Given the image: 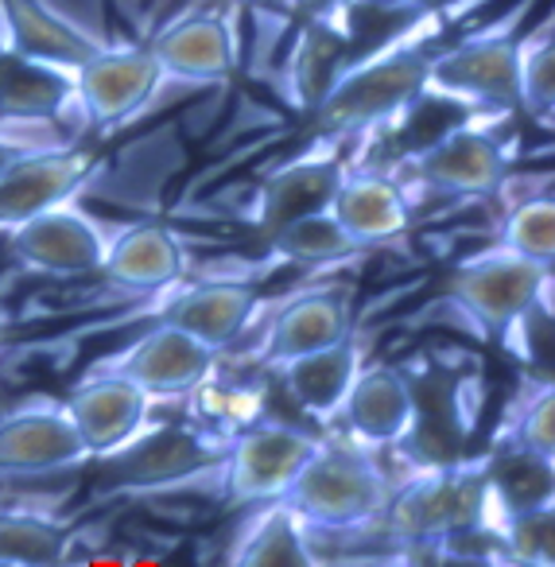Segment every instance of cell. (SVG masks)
<instances>
[{
	"mask_svg": "<svg viewBox=\"0 0 555 567\" xmlns=\"http://www.w3.org/2000/svg\"><path fill=\"white\" fill-rule=\"evenodd\" d=\"M335 420L342 424L346 440L369 451H392L415 420V381L397 362L361 365Z\"/></svg>",
	"mask_w": 555,
	"mask_h": 567,
	"instance_id": "cell-18",
	"label": "cell"
},
{
	"mask_svg": "<svg viewBox=\"0 0 555 567\" xmlns=\"http://www.w3.org/2000/svg\"><path fill=\"white\" fill-rule=\"evenodd\" d=\"M0 121L4 125H63L71 121L74 133L82 136L74 74L0 48Z\"/></svg>",
	"mask_w": 555,
	"mask_h": 567,
	"instance_id": "cell-22",
	"label": "cell"
},
{
	"mask_svg": "<svg viewBox=\"0 0 555 567\" xmlns=\"http://www.w3.org/2000/svg\"><path fill=\"white\" fill-rule=\"evenodd\" d=\"M516 117H528L532 125H555V17L516 35Z\"/></svg>",
	"mask_w": 555,
	"mask_h": 567,
	"instance_id": "cell-28",
	"label": "cell"
},
{
	"mask_svg": "<svg viewBox=\"0 0 555 567\" xmlns=\"http://www.w3.org/2000/svg\"><path fill=\"white\" fill-rule=\"evenodd\" d=\"M439 0H353V9H373V12H420L431 9Z\"/></svg>",
	"mask_w": 555,
	"mask_h": 567,
	"instance_id": "cell-35",
	"label": "cell"
},
{
	"mask_svg": "<svg viewBox=\"0 0 555 567\" xmlns=\"http://www.w3.org/2000/svg\"><path fill=\"white\" fill-rule=\"evenodd\" d=\"M319 440V432L291 424L237 427L222 447V497L229 505H260L284 497Z\"/></svg>",
	"mask_w": 555,
	"mask_h": 567,
	"instance_id": "cell-9",
	"label": "cell"
},
{
	"mask_svg": "<svg viewBox=\"0 0 555 567\" xmlns=\"http://www.w3.org/2000/svg\"><path fill=\"white\" fill-rule=\"evenodd\" d=\"M237 4H257V0H237Z\"/></svg>",
	"mask_w": 555,
	"mask_h": 567,
	"instance_id": "cell-36",
	"label": "cell"
},
{
	"mask_svg": "<svg viewBox=\"0 0 555 567\" xmlns=\"http://www.w3.org/2000/svg\"><path fill=\"white\" fill-rule=\"evenodd\" d=\"M105 43L110 35L74 20L55 0H0V48L24 59L74 74Z\"/></svg>",
	"mask_w": 555,
	"mask_h": 567,
	"instance_id": "cell-17",
	"label": "cell"
},
{
	"mask_svg": "<svg viewBox=\"0 0 555 567\" xmlns=\"http://www.w3.org/2000/svg\"><path fill=\"white\" fill-rule=\"evenodd\" d=\"M350 40L353 35L335 32V28L299 20L296 48H291L288 66H284V86H288L291 105H299L304 113H311L315 105L322 102V94L335 86V79L342 74V66L350 63V55H346Z\"/></svg>",
	"mask_w": 555,
	"mask_h": 567,
	"instance_id": "cell-26",
	"label": "cell"
},
{
	"mask_svg": "<svg viewBox=\"0 0 555 567\" xmlns=\"http://www.w3.org/2000/svg\"><path fill=\"white\" fill-rule=\"evenodd\" d=\"M102 167V152L82 148L79 141L55 144L24 156L0 175V234L28 221L32 214L48 210L55 203L74 198Z\"/></svg>",
	"mask_w": 555,
	"mask_h": 567,
	"instance_id": "cell-15",
	"label": "cell"
},
{
	"mask_svg": "<svg viewBox=\"0 0 555 567\" xmlns=\"http://www.w3.org/2000/svg\"><path fill=\"white\" fill-rule=\"evenodd\" d=\"M218 362H222L218 350L203 347L198 339L183 334L179 327L156 319V327H148L125 350L110 354L97 370L121 373L133 385H141L152 401H160V396L195 393L210 373H218Z\"/></svg>",
	"mask_w": 555,
	"mask_h": 567,
	"instance_id": "cell-12",
	"label": "cell"
},
{
	"mask_svg": "<svg viewBox=\"0 0 555 567\" xmlns=\"http://www.w3.org/2000/svg\"><path fill=\"white\" fill-rule=\"evenodd\" d=\"M501 350L521 365V373L532 378H552L555 365V308H552V284L536 296L532 303H524L513 319L505 323V331L497 334Z\"/></svg>",
	"mask_w": 555,
	"mask_h": 567,
	"instance_id": "cell-31",
	"label": "cell"
},
{
	"mask_svg": "<svg viewBox=\"0 0 555 567\" xmlns=\"http://www.w3.org/2000/svg\"><path fill=\"white\" fill-rule=\"evenodd\" d=\"M66 141H79V136L59 133V125H4L0 121V175L24 156H32V152L55 148V144Z\"/></svg>",
	"mask_w": 555,
	"mask_h": 567,
	"instance_id": "cell-33",
	"label": "cell"
},
{
	"mask_svg": "<svg viewBox=\"0 0 555 567\" xmlns=\"http://www.w3.org/2000/svg\"><path fill=\"white\" fill-rule=\"evenodd\" d=\"M342 144L346 141H335V136H319L311 148L284 159L280 167L265 175L257 203H253V226H257L260 241L276 234L284 221L299 218V214L327 210L342 175L350 172V159L338 152Z\"/></svg>",
	"mask_w": 555,
	"mask_h": 567,
	"instance_id": "cell-13",
	"label": "cell"
},
{
	"mask_svg": "<svg viewBox=\"0 0 555 567\" xmlns=\"http://www.w3.org/2000/svg\"><path fill=\"white\" fill-rule=\"evenodd\" d=\"M501 505L493 494L490 451L420 466L384 502L381 525L404 548H435L474 528H497Z\"/></svg>",
	"mask_w": 555,
	"mask_h": 567,
	"instance_id": "cell-2",
	"label": "cell"
},
{
	"mask_svg": "<svg viewBox=\"0 0 555 567\" xmlns=\"http://www.w3.org/2000/svg\"><path fill=\"white\" fill-rule=\"evenodd\" d=\"M110 226L79 206L74 198L55 203L48 210L32 214L28 221L9 229V257L28 276L48 280H82L97 276L110 252Z\"/></svg>",
	"mask_w": 555,
	"mask_h": 567,
	"instance_id": "cell-7",
	"label": "cell"
},
{
	"mask_svg": "<svg viewBox=\"0 0 555 567\" xmlns=\"http://www.w3.org/2000/svg\"><path fill=\"white\" fill-rule=\"evenodd\" d=\"M299 20L307 24H322V28H335V32L353 35V20H358V9H353V0H284Z\"/></svg>",
	"mask_w": 555,
	"mask_h": 567,
	"instance_id": "cell-34",
	"label": "cell"
},
{
	"mask_svg": "<svg viewBox=\"0 0 555 567\" xmlns=\"http://www.w3.org/2000/svg\"><path fill=\"white\" fill-rule=\"evenodd\" d=\"M191 265L187 241L164 221H136L113 234L105 252L102 280L121 292H160L183 280Z\"/></svg>",
	"mask_w": 555,
	"mask_h": 567,
	"instance_id": "cell-21",
	"label": "cell"
},
{
	"mask_svg": "<svg viewBox=\"0 0 555 567\" xmlns=\"http://www.w3.org/2000/svg\"><path fill=\"white\" fill-rule=\"evenodd\" d=\"M536 0H521L501 20L439 43L423 82V102L459 105L466 113L516 117V35Z\"/></svg>",
	"mask_w": 555,
	"mask_h": 567,
	"instance_id": "cell-4",
	"label": "cell"
},
{
	"mask_svg": "<svg viewBox=\"0 0 555 567\" xmlns=\"http://www.w3.org/2000/svg\"><path fill=\"white\" fill-rule=\"evenodd\" d=\"M497 544L501 564L516 567H552L555 564V502L516 505L497 517Z\"/></svg>",
	"mask_w": 555,
	"mask_h": 567,
	"instance_id": "cell-30",
	"label": "cell"
},
{
	"mask_svg": "<svg viewBox=\"0 0 555 567\" xmlns=\"http://www.w3.org/2000/svg\"><path fill=\"white\" fill-rule=\"evenodd\" d=\"M90 451L63 396L28 393L0 412V482L79 471Z\"/></svg>",
	"mask_w": 555,
	"mask_h": 567,
	"instance_id": "cell-8",
	"label": "cell"
},
{
	"mask_svg": "<svg viewBox=\"0 0 555 567\" xmlns=\"http://www.w3.org/2000/svg\"><path fill=\"white\" fill-rule=\"evenodd\" d=\"M474 0H439L431 9L412 12L400 32L369 48L366 55H350L335 86L322 94L311 117L315 136L335 141H373L392 121L408 117L423 102V82L435 48L443 43L454 17H466Z\"/></svg>",
	"mask_w": 555,
	"mask_h": 567,
	"instance_id": "cell-1",
	"label": "cell"
},
{
	"mask_svg": "<svg viewBox=\"0 0 555 567\" xmlns=\"http://www.w3.org/2000/svg\"><path fill=\"white\" fill-rule=\"evenodd\" d=\"M265 245L273 249V260L280 265H338L350 252H358V245L350 241V234L342 229V221L335 218V210H311L299 218L284 221L276 234L265 237Z\"/></svg>",
	"mask_w": 555,
	"mask_h": 567,
	"instance_id": "cell-29",
	"label": "cell"
},
{
	"mask_svg": "<svg viewBox=\"0 0 555 567\" xmlns=\"http://www.w3.org/2000/svg\"><path fill=\"white\" fill-rule=\"evenodd\" d=\"M260 308V296L249 280H203L179 288L160 311V323L179 327L183 334L198 339L203 347L226 354L245 327L253 323Z\"/></svg>",
	"mask_w": 555,
	"mask_h": 567,
	"instance_id": "cell-20",
	"label": "cell"
},
{
	"mask_svg": "<svg viewBox=\"0 0 555 567\" xmlns=\"http://www.w3.org/2000/svg\"><path fill=\"white\" fill-rule=\"evenodd\" d=\"M0 339H4V327H0Z\"/></svg>",
	"mask_w": 555,
	"mask_h": 567,
	"instance_id": "cell-37",
	"label": "cell"
},
{
	"mask_svg": "<svg viewBox=\"0 0 555 567\" xmlns=\"http://www.w3.org/2000/svg\"><path fill=\"white\" fill-rule=\"evenodd\" d=\"M330 210H335V218L342 221V229L358 249L389 245L404 237L408 226H412V195L404 190V183L392 172L358 167V159L338 183Z\"/></svg>",
	"mask_w": 555,
	"mask_h": 567,
	"instance_id": "cell-19",
	"label": "cell"
},
{
	"mask_svg": "<svg viewBox=\"0 0 555 567\" xmlns=\"http://www.w3.org/2000/svg\"><path fill=\"white\" fill-rule=\"evenodd\" d=\"M160 86L164 71L148 43H105L74 71L82 133H113L133 113H141Z\"/></svg>",
	"mask_w": 555,
	"mask_h": 567,
	"instance_id": "cell-10",
	"label": "cell"
},
{
	"mask_svg": "<svg viewBox=\"0 0 555 567\" xmlns=\"http://www.w3.org/2000/svg\"><path fill=\"white\" fill-rule=\"evenodd\" d=\"M90 458L121 455L144 443L152 416V396L129 378L110 370H90L71 393L63 396Z\"/></svg>",
	"mask_w": 555,
	"mask_h": 567,
	"instance_id": "cell-11",
	"label": "cell"
},
{
	"mask_svg": "<svg viewBox=\"0 0 555 567\" xmlns=\"http://www.w3.org/2000/svg\"><path fill=\"white\" fill-rule=\"evenodd\" d=\"M392 482L381 458L353 440H327L307 455L284 502L311 533H358L381 520Z\"/></svg>",
	"mask_w": 555,
	"mask_h": 567,
	"instance_id": "cell-3",
	"label": "cell"
},
{
	"mask_svg": "<svg viewBox=\"0 0 555 567\" xmlns=\"http://www.w3.org/2000/svg\"><path fill=\"white\" fill-rule=\"evenodd\" d=\"M547 284L552 268L516 257L493 241L446 268L439 303H446L454 311V323L466 327L474 339H497L508 319L536 300Z\"/></svg>",
	"mask_w": 555,
	"mask_h": 567,
	"instance_id": "cell-6",
	"label": "cell"
},
{
	"mask_svg": "<svg viewBox=\"0 0 555 567\" xmlns=\"http://www.w3.org/2000/svg\"><path fill=\"white\" fill-rule=\"evenodd\" d=\"M353 334V288L350 284H319L291 296L260 334L257 365L265 373H276L291 358H304L311 350H322L330 342Z\"/></svg>",
	"mask_w": 555,
	"mask_h": 567,
	"instance_id": "cell-14",
	"label": "cell"
},
{
	"mask_svg": "<svg viewBox=\"0 0 555 567\" xmlns=\"http://www.w3.org/2000/svg\"><path fill=\"white\" fill-rule=\"evenodd\" d=\"M71 520L51 509H0V567H55L71 548Z\"/></svg>",
	"mask_w": 555,
	"mask_h": 567,
	"instance_id": "cell-27",
	"label": "cell"
},
{
	"mask_svg": "<svg viewBox=\"0 0 555 567\" xmlns=\"http://www.w3.org/2000/svg\"><path fill=\"white\" fill-rule=\"evenodd\" d=\"M229 564L237 567H311L319 564L307 520L284 497L260 502L257 513L237 528L229 544Z\"/></svg>",
	"mask_w": 555,
	"mask_h": 567,
	"instance_id": "cell-24",
	"label": "cell"
},
{
	"mask_svg": "<svg viewBox=\"0 0 555 567\" xmlns=\"http://www.w3.org/2000/svg\"><path fill=\"white\" fill-rule=\"evenodd\" d=\"M361 365H366V347H361L358 331H353L346 339L330 342V347L311 350L304 358H291L288 365L276 370V378H280L288 401L307 420H315L319 427H330Z\"/></svg>",
	"mask_w": 555,
	"mask_h": 567,
	"instance_id": "cell-23",
	"label": "cell"
},
{
	"mask_svg": "<svg viewBox=\"0 0 555 567\" xmlns=\"http://www.w3.org/2000/svg\"><path fill=\"white\" fill-rule=\"evenodd\" d=\"M164 82H187V86H214L226 82L237 66V40L229 17L218 9H187L183 17L167 20L148 40Z\"/></svg>",
	"mask_w": 555,
	"mask_h": 567,
	"instance_id": "cell-16",
	"label": "cell"
},
{
	"mask_svg": "<svg viewBox=\"0 0 555 567\" xmlns=\"http://www.w3.org/2000/svg\"><path fill=\"white\" fill-rule=\"evenodd\" d=\"M497 245L524 260L555 268V198L552 190H536V195L521 198L501 221Z\"/></svg>",
	"mask_w": 555,
	"mask_h": 567,
	"instance_id": "cell-32",
	"label": "cell"
},
{
	"mask_svg": "<svg viewBox=\"0 0 555 567\" xmlns=\"http://www.w3.org/2000/svg\"><path fill=\"white\" fill-rule=\"evenodd\" d=\"M508 117L513 113H466V121L451 125L428 141L423 148L408 152L397 164V179L408 195L435 198H493L508 183Z\"/></svg>",
	"mask_w": 555,
	"mask_h": 567,
	"instance_id": "cell-5",
	"label": "cell"
},
{
	"mask_svg": "<svg viewBox=\"0 0 555 567\" xmlns=\"http://www.w3.org/2000/svg\"><path fill=\"white\" fill-rule=\"evenodd\" d=\"M490 451L536 458L544 466H555V385L552 378H532L521 373L513 396L505 404Z\"/></svg>",
	"mask_w": 555,
	"mask_h": 567,
	"instance_id": "cell-25",
	"label": "cell"
}]
</instances>
